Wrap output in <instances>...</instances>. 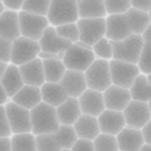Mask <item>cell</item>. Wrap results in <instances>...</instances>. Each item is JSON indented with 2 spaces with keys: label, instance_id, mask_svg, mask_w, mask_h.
<instances>
[{
  "label": "cell",
  "instance_id": "obj_1",
  "mask_svg": "<svg viewBox=\"0 0 151 151\" xmlns=\"http://www.w3.org/2000/svg\"><path fill=\"white\" fill-rule=\"evenodd\" d=\"M30 119L32 132L34 135L54 134L60 126L55 107L43 101L30 110Z\"/></svg>",
  "mask_w": 151,
  "mask_h": 151
},
{
  "label": "cell",
  "instance_id": "obj_2",
  "mask_svg": "<svg viewBox=\"0 0 151 151\" xmlns=\"http://www.w3.org/2000/svg\"><path fill=\"white\" fill-rule=\"evenodd\" d=\"M111 44H112V52H113L112 59L137 64L145 42L142 35L131 34L130 37H127L122 40L111 42Z\"/></svg>",
  "mask_w": 151,
  "mask_h": 151
},
{
  "label": "cell",
  "instance_id": "obj_3",
  "mask_svg": "<svg viewBox=\"0 0 151 151\" xmlns=\"http://www.w3.org/2000/svg\"><path fill=\"white\" fill-rule=\"evenodd\" d=\"M96 58L97 57L93 53L91 45L77 42L65 50L63 63L67 69L86 72V69L96 60Z\"/></svg>",
  "mask_w": 151,
  "mask_h": 151
},
{
  "label": "cell",
  "instance_id": "obj_4",
  "mask_svg": "<svg viewBox=\"0 0 151 151\" xmlns=\"http://www.w3.org/2000/svg\"><path fill=\"white\" fill-rule=\"evenodd\" d=\"M47 18L53 27L77 23L79 19L77 0H52Z\"/></svg>",
  "mask_w": 151,
  "mask_h": 151
},
{
  "label": "cell",
  "instance_id": "obj_5",
  "mask_svg": "<svg viewBox=\"0 0 151 151\" xmlns=\"http://www.w3.org/2000/svg\"><path fill=\"white\" fill-rule=\"evenodd\" d=\"M87 87L94 91L105 92L112 84L110 60L96 58V60L89 65L84 72Z\"/></svg>",
  "mask_w": 151,
  "mask_h": 151
},
{
  "label": "cell",
  "instance_id": "obj_6",
  "mask_svg": "<svg viewBox=\"0 0 151 151\" xmlns=\"http://www.w3.org/2000/svg\"><path fill=\"white\" fill-rule=\"evenodd\" d=\"M19 23H20V34L37 42H39L44 30L50 25L47 17L37 15L24 10L19 12Z\"/></svg>",
  "mask_w": 151,
  "mask_h": 151
},
{
  "label": "cell",
  "instance_id": "obj_7",
  "mask_svg": "<svg viewBox=\"0 0 151 151\" xmlns=\"http://www.w3.org/2000/svg\"><path fill=\"white\" fill-rule=\"evenodd\" d=\"M79 42L93 45L101 38L106 37V18H79Z\"/></svg>",
  "mask_w": 151,
  "mask_h": 151
},
{
  "label": "cell",
  "instance_id": "obj_8",
  "mask_svg": "<svg viewBox=\"0 0 151 151\" xmlns=\"http://www.w3.org/2000/svg\"><path fill=\"white\" fill-rule=\"evenodd\" d=\"M110 70H111L112 84L127 89L131 88L135 79L141 73L137 64L121 62V60H116V59L110 60Z\"/></svg>",
  "mask_w": 151,
  "mask_h": 151
},
{
  "label": "cell",
  "instance_id": "obj_9",
  "mask_svg": "<svg viewBox=\"0 0 151 151\" xmlns=\"http://www.w3.org/2000/svg\"><path fill=\"white\" fill-rule=\"evenodd\" d=\"M40 53L39 42L20 35L12 44V59L10 63L15 65L25 64L35 59Z\"/></svg>",
  "mask_w": 151,
  "mask_h": 151
},
{
  "label": "cell",
  "instance_id": "obj_10",
  "mask_svg": "<svg viewBox=\"0 0 151 151\" xmlns=\"http://www.w3.org/2000/svg\"><path fill=\"white\" fill-rule=\"evenodd\" d=\"M6 116L13 135L14 134H25L32 132V119L30 110L17 105L12 100L5 105Z\"/></svg>",
  "mask_w": 151,
  "mask_h": 151
},
{
  "label": "cell",
  "instance_id": "obj_11",
  "mask_svg": "<svg viewBox=\"0 0 151 151\" xmlns=\"http://www.w3.org/2000/svg\"><path fill=\"white\" fill-rule=\"evenodd\" d=\"M126 126L134 129H142V127L151 120V112L149 103L131 100L124 111Z\"/></svg>",
  "mask_w": 151,
  "mask_h": 151
},
{
  "label": "cell",
  "instance_id": "obj_12",
  "mask_svg": "<svg viewBox=\"0 0 151 151\" xmlns=\"http://www.w3.org/2000/svg\"><path fill=\"white\" fill-rule=\"evenodd\" d=\"M132 34L126 14H112L106 17V38L111 42H119Z\"/></svg>",
  "mask_w": 151,
  "mask_h": 151
},
{
  "label": "cell",
  "instance_id": "obj_13",
  "mask_svg": "<svg viewBox=\"0 0 151 151\" xmlns=\"http://www.w3.org/2000/svg\"><path fill=\"white\" fill-rule=\"evenodd\" d=\"M81 111L84 115L98 117L106 110L105 100H103V92L94 91V89L87 88L81 96L78 97Z\"/></svg>",
  "mask_w": 151,
  "mask_h": 151
},
{
  "label": "cell",
  "instance_id": "obj_14",
  "mask_svg": "<svg viewBox=\"0 0 151 151\" xmlns=\"http://www.w3.org/2000/svg\"><path fill=\"white\" fill-rule=\"evenodd\" d=\"M20 70L22 78L24 81V84L34 87H42L45 83V76H44V68H43V60L39 57L35 59L30 60L25 64L18 65Z\"/></svg>",
  "mask_w": 151,
  "mask_h": 151
},
{
  "label": "cell",
  "instance_id": "obj_15",
  "mask_svg": "<svg viewBox=\"0 0 151 151\" xmlns=\"http://www.w3.org/2000/svg\"><path fill=\"white\" fill-rule=\"evenodd\" d=\"M97 119L100 124V130L103 134L117 136L126 127L124 112L121 111H113L106 108Z\"/></svg>",
  "mask_w": 151,
  "mask_h": 151
},
{
  "label": "cell",
  "instance_id": "obj_16",
  "mask_svg": "<svg viewBox=\"0 0 151 151\" xmlns=\"http://www.w3.org/2000/svg\"><path fill=\"white\" fill-rule=\"evenodd\" d=\"M103 100H105V106L107 110L122 112L132 98H131L130 89L111 84V86L103 92Z\"/></svg>",
  "mask_w": 151,
  "mask_h": 151
},
{
  "label": "cell",
  "instance_id": "obj_17",
  "mask_svg": "<svg viewBox=\"0 0 151 151\" xmlns=\"http://www.w3.org/2000/svg\"><path fill=\"white\" fill-rule=\"evenodd\" d=\"M73 43H70L69 40H65L64 38L60 37L55 30V27L49 25L44 30L43 35L39 39V45L40 50L43 52H50V53L58 54L59 52L67 50Z\"/></svg>",
  "mask_w": 151,
  "mask_h": 151
},
{
  "label": "cell",
  "instance_id": "obj_18",
  "mask_svg": "<svg viewBox=\"0 0 151 151\" xmlns=\"http://www.w3.org/2000/svg\"><path fill=\"white\" fill-rule=\"evenodd\" d=\"M59 83L62 84L68 96L74 98H78L88 88L84 72H78V70L67 69Z\"/></svg>",
  "mask_w": 151,
  "mask_h": 151
},
{
  "label": "cell",
  "instance_id": "obj_19",
  "mask_svg": "<svg viewBox=\"0 0 151 151\" xmlns=\"http://www.w3.org/2000/svg\"><path fill=\"white\" fill-rule=\"evenodd\" d=\"M20 35L22 34L20 23H19V12L6 9L0 15V37L14 42Z\"/></svg>",
  "mask_w": 151,
  "mask_h": 151
},
{
  "label": "cell",
  "instance_id": "obj_20",
  "mask_svg": "<svg viewBox=\"0 0 151 151\" xmlns=\"http://www.w3.org/2000/svg\"><path fill=\"white\" fill-rule=\"evenodd\" d=\"M120 151H139L145 144L142 132L140 129L126 126L119 135L116 136Z\"/></svg>",
  "mask_w": 151,
  "mask_h": 151
},
{
  "label": "cell",
  "instance_id": "obj_21",
  "mask_svg": "<svg viewBox=\"0 0 151 151\" xmlns=\"http://www.w3.org/2000/svg\"><path fill=\"white\" fill-rule=\"evenodd\" d=\"M73 127L76 132H77L78 139H86V140L93 141L101 134L100 124H98L97 117L84 115V113L79 116V119L76 121Z\"/></svg>",
  "mask_w": 151,
  "mask_h": 151
},
{
  "label": "cell",
  "instance_id": "obj_22",
  "mask_svg": "<svg viewBox=\"0 0 151 151\" xmlns=\"http://www.w3.org/2000/svg\"><path fill=\"white\" fill-rule=\"evenodd\" d=\"M55 110H57V116H58V121L60 125L73 126L76 124V121L79 119V116L82 115L79 101L78 98H74V97H69L60 106L55 107Z\"/></svg>",
  "mask_w": 151,
  "mask_h": 151
},
{
  "label": "cell",
  "instance_id": "obj_23",
  "mask_svg": "<svg viewBox=\"0 0 151 151\" xmlns=\"http://www.w3.org/2000/svg\"><path fill=\"white\" fill-rule=\"evenodd\" d=\"M12 101L24 108L32 110V108L39 105L43 100H42V92L39 87L24 84L20 88V91H18L15 96L12 98Z\"/></svg>",
  "mask_w": 151,
  "mask_h": 151
},
{
  "label": "cell",
  "instance_id": "obj_24",
  "mask_svg": "<svg viewBox=\"0 0 151 151\" xmlns=\"http://www.w3.org/2000/svg\"><path fill=\"white\" fill-rule=\"evenodd\" d=\"M0 83L3 84V87L5 88L9 98L12 100L17 94V92L20 91V88L24 86V81L22 78V74H20V70H19L18 65L9 63L6 72L4 73L3 78L0 79Z\"/></svg>",
  "mask_w": 151,
  "mask_h": 151
},
{
  "label": "cell",
  "instance_id": "obj_25",
  "mask_svg": "<svg viewBox=\"0 0 151 151\" xmlns=\"http://www.w3.org/2000/svg\"><path fill=\"white\" fill-rule=\"evenodd\" d=\"M40 92H42V100H43V102L48 103V105L53 107L60 106L63 102H65L69 98V96L64 91V88L62 87L60 83L45 82L40 87Z\"/></svg>",
  "mask_w": 151,
  "mask_h": 151
},
{
  "label": "cell",
  "instance_id": "obj_26",
  "mask_svg": "<svg viewBox=\"0 0 151 151\" xmlns=\"http://www.w3.org/2000/svg\"><path fill=\"white\" fill-rule=\"evenodd\" d=\"M79 18H106L105 0H77Z\"/></svg>",
  "mask_w": 151,
  "mask_h": 151
},
{
  "label": "cell",
  "instance_id": "obj_27",
  "mask_svg": "<svg viewBox=\"0 0 151 151\" xmlns=\"http://www.w3.org/2000/svg\"><path fill=\"white\" fill-rule=\"evenodd\" d=\"M125 14L127 17V20H129V24L131 27L132 34L142 35L144 32L146 30V28L151 24L150 15L146 12L139 10V9H135V8H130Z\"/></svg>",
  "mask_w": 151,
  "mask_h": 151
},
{
  "label": "cell",
  "instance_id": "obj_28",
  "mask_svg": "<svg viewBox=\"0 0 151 151\" xmlns=\"http://www.w3.org/2000/svg\"><path fill=\"white\" fill-rule=\"evenodd\" d=\"M131 98L135 101H141L149 103L151 102V83L144 73H140L135 79L134 84L130 88Z\"/></svg>",
  "mask_w": 151,
  "mask_h": 151
},
{
  "label": "cell",
  "instance_id": "obj_29",
  "mask_svg": "<svg viewBox=\"0 0 151 151\" xmlns=\"http://www.w3.org/2000/svg\"><path fill=\"white\" fill-rule=\"evenodd\" d=\"M43 68H44L45 82H50V83H59L60 79L63 78L65 70H67L63 60L57 58L43 60Z\"/></svg>",
  "mask_w": 151,
  "mask_h": 151
},
{
  "label": "cell",
  "instance_id": "obj_30",
  "mask_svg": "<svg viewBox=\"0 0 151 151\" xmlns=\"http://www.w3.org/2000/svg\"><path fill=\"white\" fill-rule=\"evenodd\" d=\"M12 151H37L35 135L33 132L14 134L10 137Z\"/></svg>",
  "mask_w": 151,
  "mask_h": 151
},
{
  "label": "cell",
  "instance_id": "obj_31",
  "mask_svg": "<svg viewBox=\"0 0 151 151\" xmlns=\"http://www.w3.org/2000/svg\"><path fill=\"white\" fill-rule=\"evenodd\" d=\"M54 136L62 149H72V146L78 140L77 132L70 125H60L59 129L54 132Z\"/></svg>",
  "mask_w": 151,
  "mask_h": 151
},
{
  "label": "cell",
  "instance_id": "obj_32",
  "mask_svg": "<svg viewBox=\"0 0 151 151\" xmlns=\"http://www.w3.org/2000/svg\"><path fill=\"white\" fill-rule=\"evenodd\" d=\"M93 145L94 151H119V144H117L116 136L103 134V132H101L93 140Z\"/></svg>",
  "mask_w": 151,
  "mask_h": 151
},
{
  "label": "cell",
  "instance_id": "obj_33",
  "mask_svg": "<svg viewBox=\"0 0 151 151\" xmlns=\"http://www.w3.org/2000/svg\"><path fill=\"white\" fill-rule=\"evenodd\" d=\"M35 142H37V151H60L62 150L58 141L55 140L54 134L35 135Z\"/></svg>",
  "mask_w": 151,
  "mask_h": 151
},
{
  "label": "cell",
  "instance_id": "obj_34",
  "mask_svg": "<svg viewBox=\"0 0 151 151\" xmlns=\"http://www.w3.org/2000/svg\"><path fill=\"white\" fill-rule=\"evenodd\" d=\"M52 0H24L22 10L37 14V15H44L47 17V14L49 12Z\"/></svg>",
  "mask_w": 151,
  "mask_h": 151
},
{
  "label": "cell",
  "instance_id": "obj_35",
  "mask_svg": "<svg viewBox=\"0 0 151 151\" xmlns=\"http://www.w3.org/2000/svg\"><path fill=\"white\" fill-rule=\"evenodd\" d=\"M92 50H93V53L96 54L97 58L106 59V60H111L113 58L111 40L107 39L106 37H103L98 42H96V43L92 45Z\"/></svg>",
  "mask_w": 151,
  "mask_h": 151
},
{
  "label": "cell",
  "instance_id": "obj_36",
  "mask_svg": "<svg viewBox=\"0 0 151 151\" xmlns=\"http://www.w3.org/2000/svg\"><path fill=\"white\" fill-rule=\"evenodd\" d=\"M57 33L64 38L65 40H69L70 43H77L79 42V29L77 23H69V24H63L55 27Z\"/></svg>",
  "mask_w": 151,
  "mask_h": 151
},
{
  "label": "cell",
  "instance_id": "obj_37",
  "mask_svg": "<svg viewBox=\"0 0 151 151\" xmlns=\"http://www.w3.org/2000/svg\"><path fill=\"white\" fill-rule=\"evenodd\" d=\"M107 15L124 14L131 8V0H105Z\"/></svg>",
  "mask_w": 151,
  "mask_h": 151
},
{
  "label": "cell",
  "instance_id": "obj_38",
  "mask_svg": "<svg viewBox=\"0 0 151 151\" xmlns=\"http://www.w3.org/2000/svg\"><path fill=\"white\" fill-rule=\"evenodd\" d=\"M137 65H139L141 73H144V74L151 73V44L150 43L144 44V48H142V52H141Z\"/></svg>",
  "mask_w": 151,
  "mask_h": 151
},
{
  "label": "cell",
  "instance_id": "obj_39",
  "mask_svg": "<svg viewBox=\"0 0 151 151\" xmlns=\"http://www.w3.org/2000/svg\"><path fill=\"white\" fill-rule=\"evenodd\" d=\"M13 132L9 125L5 106H0V137H12Z\"/></svg>",
  "mask_w": 151,
  "mask_h": 151
},
{
  "label": "cell",
  "instance_id": "obj_40",
  "mask_svg": "<svg viewBox=\"0 0 151 151\" xmlns=\"http://www.w3.org/2000/svg\"><path fill=\"white\" fill-rule=\"evenodd\" d=\"M12 44L13 42L0 37V62L10 63L12 59Z\"/></svg>",
  "mask_w": 151,
  "mask_h": 151
},
{
  "label": "cell",
  "instance_id": "obj_41",
  "mask_svg": "<svg viewBox=\"0 0 151 151\" xmlns=\"http://www.w3.org/2000/svg\"><path fill=\"white\" fill-rule=\"evenodd\" d=\"M70 150L72 151H94V145H93V141L91 140L78 139Z\"/></svg>",
  "mask_w": 151,
  "mask_h": 151
},
{
  "label": "cell",
  "instance_id": "obj_42",
  "mask_svg": "<svg viewBox=\"0 0 151 151\" xmlns=\"http://www.w3.org/2000/svg\"><path fill=\"white\" fill-rule=\"evenodd\" d=\"M131 8L149 13L151 10V0H131Z\"/></svg>",
  "mask_w": 151,
  "mask_h": 151
},
{
  "label": "cell",
  "instance_id": "obj_43",
  "mask_svg": "<svg viewBox=\"0 0 151 151\" xmlns=\"http://www.w3.org/2000/svg\"><path fill=\"white\" fill-rule=\"evenodd\" d=\"M3 1L5 4L6 9L15 10V12H20L23 8V4H24V0H3Z\"/></svg>",
  "mask_w": 151,
  "mask_h": 151
},
{
  "label": "cell",
  "instance_id": "obj_44",
  "mask_svg": "<svg viewBox=\"0 0 151 151\" xmlns=\"http://www.w3.org/2000/svg\"><path fill=\"white\" fill-rule=\"evenodd\" d=\"M141 132H142V136H144V140H145V144H149L151 145V120L146 124L142 129H141Z\"/></svg>",
  "mask_w": 151,
  "mask_h": 151
},
{
  "label": "cell",
  "instance_id": "obj_45",
  "mask_svg": "<svg viewBox=\"0 0 151 151\" xmlns=\"http://www.w3.org/2000/svg\"><path fill=\"white\" fill-rule=\"evenodd\" d=\"M0 151H12L10 137H0Z\"/></svg>",
  "mask_w": 151,
  "mask_h": 151
},
{
  "label": "cell",
  "instance_id": "obj_46",
  "mask_svg": "<svg viewBox=\"0 0 151 151\" xmlns=\"http://www.w3.org/2000/svg\"><path fill=\"white\" fill-rule=\"evenodd\" d=\"M9 101H10V98H9L5 88H4L3 84L0 83V106H5Z\"/></svg>",
  "mask_w": 151,
  "mask_h": 151
},
{
  "label": "cell",
  "instance_id": "obj_47",
  "mask_svg": "<svg viewBox=\"0 0 151 151\" xmlns=\"http://www.w3.org/2000/svg\"><path fill=\"white\" fill-rule=\"evenodd\" d=\"M39 58L42 60H45V59H54L57 58L58 59V54H55V53H50V52H43V50H40V53H39Z\"/></svg>",
  "mask_w": 151,
  "mask_h": 151
},
{
  "label": "cell",
  "instance_id": "obj_48",
  "mask_svg": "<svg viewBox=\"0 0 151 151\" xmlns=\"http://www.w3.org/2000/svg\"><path fill=\"white\" fill-rule=\"evenodd\" d=\"M142 38H144L145 43H150L151 44V24L146 28V30L144 32V34H142Z\"/></svg>",
  "mask_w": 151,
  "mask_h": 151
},
{
  "label": "cell",
  "instance_id": "obj_49",
  "mask_svg": "<svg viewBox=\"0 0 151 151\" xmlns=\"http://www.w3.org/2000/svg\"><path fill=\"white\" fill-rule=\"evenodd\" d=\"M8 65H9V63H4V62H0V79L3 78L4 73L6 72V68H8Z\"/></svg>",
  "mask_w": 151,
  "mask_h": 151
},
{
  "label": "cell",
  "instance_id": "obj_50",
  "mask_svg": "<svg viewBox=\"0 0 151 151\" xmlns=\"http://www.w3.org/2000/svg\"><path fill=\"white\" fill-rule=\"evenodd\" d=\"M139 151H151V145H149V144H144V145H142V147H141Z\"/></svg>",
  "mask_w": 151,
  "mask_h": 151
},
{
  "label": "cell",
  "instance_id": "obj_51",
  "mask_svg": "<svg viewBox=\"0 0 151 151\" xmlns=\"http://www.w3.org/2000/svg\"><path fill=\"white\" fill-rule=\"evenodd\" d=\"M6 10V6H5V4H4V1L3 0H0V15Z\"/></svg>",
  "mask_w": 151,
  "mask_h": 151
},
{
  "label": "cell",
  "instance_id": "obj_52",
  "mask_svg": "<svg viewBox=\"0 0 151 151\" xmlns=\"http://www.w3.org/2000/svg\"><path fill=\"white\" fill-rule=\"evenodd\" d=\"M146 77H147V81L151 83V73L150 74H146Z\"/></svg>",
  "mask_w": 151,
  "mask_h": 151
},
{
  "label": "cell",
  "instance_id": "obj_53",
  "mask_svg": "<svg viewBox=\"0 0 151 151\" xmlns=\"http://www.w3.org/2000/svg\"><path fill=\"white\" fill-rule=\"evenodd\" d=\"M60 151H72V150H70V149H62Z\"/></svg>",
  "mask_w": 151,
  "mask_h": 151
},
{
  "label": "cell",
  "instance_id": "obj_54",
  "mask_svg": "<svg viewBox=\"0 0 151 151\" xmlns=\"http://www.w3.org/2000/svg\"><path fill=\"white\" fill-rule=\"evenodd\" d=\"M149 107H150V112H151V102H149Z\"/></svg>",
  "mask_w": 151,
  "mask_h": 151
},
{
  "label": "cell",
  "instance_id": "obj_55",
  "mask_svg": "<svg viewBox=\"0 0 151 151\" xmlns=\"http://www.w3.org/2000/svg\"><path fill=\"white\" fill-rule=\"evenodd\" d=\"M149 15H150V19H151V10L149 12Z\"/></svg>",
  "mask_w": 151,
  "mask_h": 151
},
{
  "label": "cell",
  "instance_id": "obj_56",
  "mask_svg": "<svg viewBox=\"0 0 151 151\" xmlns=\"http://www.w3.org/2000/svg\"><path fill=\"white\" fill-rule=\"evenodd\" d=\"M119 151H120V150H119Z\"/></svg>",
  "mask_w": 151,
  "mask_h": 151
}]
</instances>
